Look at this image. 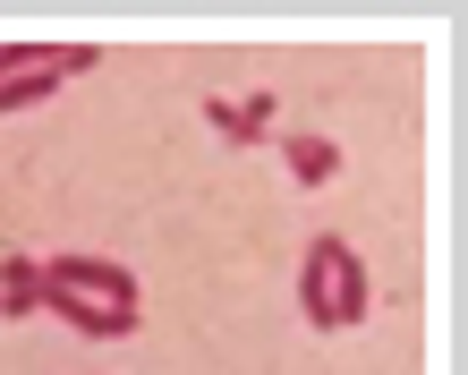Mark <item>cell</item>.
<instances>
[{
    "mask_svg": "<svg viewBox=\"0 0 468 375\" xmlns=\"http://www.w3.org/2000/svg\"><path fill=\"white\" fill-rule=\"evenodd\" d=\"M298 316H307L315 333H349V325L375 316V282H367V264H357L349 239H333V230L307 239V256H298Z\"/></svg>",
    "mask_w": 468,
    "mask_h": 375,
    "instance_id": "cell-1",
    "label": "cell"
},
{
    "mask_svg": "<svg viewBox=\"0 0 468 375\" xmlns=\"http://www.w3.org/2000/svg\"><path fill=\"white\" fill-rule=\"evenodd\" d=\"M60 290H77V299H94V307H112V316H145V290H136V273L120 256H51L43 264Z\"/></svg>",
    "mask_w": 468,
    "mask_h": 375,
    "instance_id": "cell-2",
    "label": "cell"
},
{
    "mask_svg": "<svg viewBox=\"0 0 468 375\" xmlns=\"http://www.w3.org/2000/svg\"><path fill=\"white\" fill-rule=\"evenodd\" d=\"M43 316H60L69 333H86V341H128L136 333V316H112V307H94V299H77V290H60L43 273Z\"/></svg>",
    "mask_w": 468,
    "mask_h": 375,
    "instance_id": "cell-3",
    "label": "cell"
},
{
    "mask_svg": "<svg viewBox=\"0 0 468 375\" xmlns=\"http://www.w3.org/2000/svg\"><path fill=\"white\" fill-rule=\"evenodd\" d=\"M205 120H213V137H222V145H264V137H272V94H247V102L213 94Z\"/></svg>",
    "mask_w": 468,
    "mask_h": 375,
    "instance_id": "cell-4",
    "label": "cell"
},
{
    "mask_svg": "<svg viewBox=\"0 0 468 375\" xmlns=\"http://www.w3.org/2000/svg\"><path fill=\"white\" fill-rule=\"evenodd\" d=\"M282 163H290L298 188H333V179H341V145L315 137V128H298V137H282Z\"/></svg>",
    "mask_w": 468,
    "mask_h": 375,
    "instance_id": "cell-5",
    "label": "cell"
},
{
    "mask_svg": "<svg viewBox=\"0 0 468 375\" xmlns=\"http://www.w3.org/2000/svg\"><path fill=\"white\" fill-rule=\"evenodd\" d=\"M0 316L9 325L43 316V256H0Z\"/></svg>",
    "mask_w": 468,
    "mask_h": 375,
    "instance_id": "cell-6",
    "label": "cell"
},
{
    "mask_svg": "<svg viewBox=\"0 0 468 375\" xmlns=\"http://www.w3.org/2000/svg\"><path fill=\"white\" fill-rule=\"evenodd\" d=\"M60 86H69V77L51 69V43H43V60L26 69V77H9V86H0V112H35V102H51Z\"/></svg>",
    "mask_w": 468,
    "mask_h": 375,
    "instance_id": "cell-7",
    "label": "cell"
},
{
    "mask_svg": "<svg viewBox=\"0 0 468 375\" xmlns=\"http://www.w3.org/2000/svg\"><path fill=\"white\" fill-rule=\"evenodd\" d=\"M43 60V43H0V86H9V77H26Z\"/></svg>",
    "mask_w": 468,
    "mask_h": 375,
    "instance_id": "cell-8",
    "label": "cell"
},
{
    "mask_svg": "<svg viewBox=\"0 0 468 375\" xmlns=\"http://www.w3.org/2000/svg\"><path fill=\"white\" fill-rule=\"evenodd\" d=\"M51 69H60V77H86L94 69V43H51Z\"/></svg>",
    "mask_w": 468,
    "mask_h": 375,
    "instance_id": "cell-9",
    "label": "cell"
}]
</instances>
